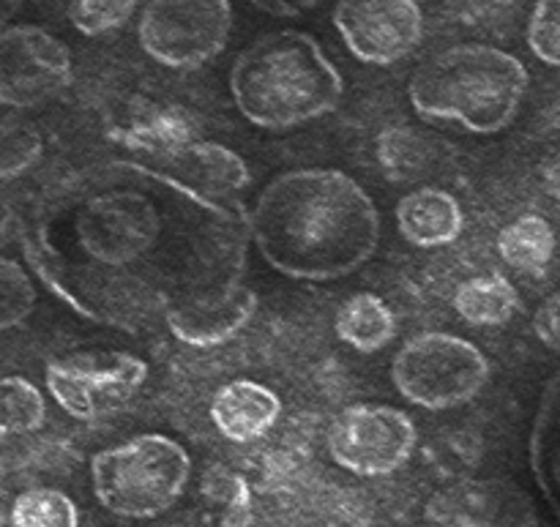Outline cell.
<instances>
[{"instance_id": "obj_12", "label": "cell", "mask_w": 560, "mask_h": 527, "mask_svg": "<svg viewBox=\"0 0 560 527\" xmlns=\"http://www.w3.org/2000/svg\"><path fill=\"white\" fill-rule=\"evenodd\" d=\"M334 27L355 60L394 66L424 38V14L416 0H339Z\"/></svg>"}, {"instance_id": "obj_9", "label": "cell", "mask_w": 560, "mask_h": 527, "mask_svg": "<svg viewBox=\"0 0 560 527\" xmlns=\"http://www.w3.org/2000/svg\"><path fill=\"white\" fill-rule=\"evenodd\" d=\"M148 380V364L120 350H88L49 361L44 370L49 397L66 415L96 421L124 408Z\"/></svg>"}, {"instance_id": "obj_21", "label": "cell", "mask_w": 560, "mask_h": 527, "mask_svg": "<svg viewBox=\"0 0 560 527\" xmlns=\"http://www.w3.org/2000/svg\"><path fill=\"white\" fill-rule=\"evenodd\" d=\"M530 462L541 490L560 512V372L547 383L530 435Z\"/></svg>"}, {"instance_id": "obj_7", "label": "cell", "mask_w": 560, "mask_h": 527, "mask_svg": "<svg viewBox=\"0 0 560 527\" xmlns=\"http://www.w3.org/2000/svg\"><path fill=\"white\" fill-rule=\"evenodd\" d=\"M219 527H372L364 497L326 481L241 484Z\"/></svg>"}, {"instance_id": "obj_30", "label": "cell", "mask_w": 560, "mask_h": 527, "mask_svg": "<svg viewBox=\"0 0 560 527\" xmlns=\"http://www.w3.org/2000/svg\"><path fill=\"white\" fill-rule=\"evenodd\" d=\"M249 3L271 16H299L304 11L317 9L323 0H249Z\"/></svg>"}, {"instance_id": "obj_14", "label": "cell", "mask_w": 560, "mask_h": 527, "mask_svg": "<svg viewBox=\"0 0 560 527\" xmlns=\"http://www.w3.org/2000/svg\"><path fill=\"white\" fill-rule=\"evenodd\" d=\"M257 293L246 284L213 293L189 306L170 312L164 326L189 348H217L238 337L257 315Z\"/></svg>"}, {"instance_id": "obj_8", "label": "cell", "mask_w": 560, "mask_h": 527, "mask_svg": "<svg viewBox=\"0 0 560 527\" xmlns=\"http://www.w3.org/2000/svg\"><path fill=\"white\" fill-rule=\"evenodd\" d=\"M233 22L230 0H148L137 42L164 69L195 71L224 52Z\"/></svg>"}, {"instance_id": "obj_26", "label": "cell", "mask_w": 560, "mask_h": 527, "mask_svg": "<svg viewBox=\"0 0 560 527\" xmlns=\"http://www.w3.org/2000/svg\"><path fill=\"white\" fill-rule=\"evenodd\" d=\"M42 156V134L22 120L0 124V180H9L31 169Z\"/></svg>"}, {"instance_id": "obj_6", "label": "cell", "mask_w": 560, "mask_h": 527, "mask_svg": "<svg viewBox=\"0 0 560 527\" xmlns=\"http://www.w3.org/2000/svg\"><path fill=\"white\" fill-rule=\"evenodd\" d=\"M490 375V361L481 348L446 331L416 333L392 361L394 388L424 410L470 405L485 391Z\"/></svg>"}, {"instance_id": "obj_22", "label": "cell", "mask_w": 560, "mask_h": 527, "mask_svg": "<svg viewBox=\"0 0 560 527\" xmlns=\"http://www.w3.org/2000/svg\"><path fill=\"white\" fill-rule=\"evenodd\" d=\"M498 255L514 271L541 277L556 255V230L545 216L525 213L498 233Z\"/></svg>"}, {"instance_id": "obj_31", "label": "cell", "mask_w": 560, "mask_h": 527, "mask_svg": "<svg viewBox=\"0 0 560 527\" xmlns=\"http://www.w3.org/2000/svg\"><path fill=\"white\" fill-rule=\"evenodd\" d=\"M541 184H545L547 195L560 200V153H556V156L541 167Z\"/></svg>"}, {"instance_id": "obj_11", "label": "cell", "mask_w": 560, "mask_h": 527, "mask_svg": "<svg viewBox=\"0 0 560 527\" xmlns=\"http://www.w3.org/2000/svg\"><path fill=\"white\" fill-rule=\"evenodd\" d=\"M71 52L38 25L0 31V104L33 109L58 98L71 85Z\"/></svg>"}, {"instance_id": "obj_17", "label": "cell", "mask_w": 560, "mask_h": 527, "mask_svg": "<svg viewBox=\"0 0 560 527\" xmlns=\"http://www.w3.org/2000/svg\"><path fill=\"white\" fill-rule=\"evenodd\" d=\"M170 164H173L170 175L202 195L222 197V200H235L252 180L249 167L238 153L219 142L200 140V137L186 145L178 156L170 159Z\"/></svg>"}, {"instance_id": "obj_16", "label": "cell", "mask_w": 560, "mask_h": 527, "mask_svg": "<svg viewBox=\"0 0 560 527\" xmlns=\"http://www.w3.org/2000/svg\"><path fill=\"white\" fill-rule=\"evenodd\" d=\"M397 227L416 249H443L457 244L465 230V213L457 197L446 189L421 186L397 202Z\"/></svg>"}, {"instance_id": "obj_10", "label": "cell", "mask_w": 560, "mask_h": 527, "mask_svg": "<svg viewBox=\"0 0 560 527\" xmlns=\"http://www.w3.org/2000/svg\"><path fill=\"white\" fill-rule=\"evenodd\" d=\"M419 432L405 410L388 405H350L328 426L334 462L359 479H383L413 459Z\"/></svg>"}, {"instance_id": "obj_18", "label": "cell", "mask_w": 560, "mask_h": 527, "mask_svg": "<svg viewBox=\"0 0 560 527\" xmlns=\"http://www.w3.org/2000/svg\"><path fill=\"white\" fill-rule=\"evenodd\" d=\"M115 142L137 153L170 162L200 137L195 118L180 107H151L135 115L129 124L109 131Z\"/></svg>"}, {"instance_id": "obj_5", "label": "cell", "mask_w": 560, "mask_h": 527, "mask_svg": "<svg viewBox=\"0 0 560 527\" xmlns=\"http://www.w3.org/2000/svg\"><path fill=\"white\" fill-rule=\"evenodd\" d=\"M189 479V452L159 432L129 437L91 459V487L98 506L124 519L167 514L180 501Z\"/></svg>"}, {"instance_id": "obj_23", "label": "cell", "mask_w": 560, "mask_h": 527, "mask_svg": "<svg viewBox=\"0 0 560 527\" xmlns=\"http://www.w3.org/2000/svg\"><path fill=\"white\" fill-rule=\"evenodd\" d=\"M47 421V399L27 377H0V437L31 435Z\"/></svg>"}, {"instance_id": "obj_2", "label": "cell", "mask_w": 560, "mask_h": 527, "mask_svg": "<svg viewBox=\"0 0 560 527\" xmlns=\"http://www.w3.org/2000/svg\"><path fill=\"white\" fill-rule=\"evenodd\" d=\"M381 211L342 169H288L262 186L249 211V244L277 273L337 282L375 257Z\"/></svg>"}, {"instance_id": "obj_19", "label": "cell", "mask_w": 560, "mask_h": 527, "mask_svg": "<svg viewBox=\"0 0 560 527\" xmlns=\"http://www.w3.org/2000/svg\"><path fill=\"white\" fill-rule=\"evenodd\" d=\"M337 337L345 344L355 350V353H381L394 337H397V320L394 312L381 295L375 293H355L339 306L337 320Z\"/></svg>"}, {"instance_id": "obj_15", "label": "cell", "mask_w": 560, "mask_h": 527, "mask_svg": "<svg viewBox=\"0 0 560 527\" xmlns=\"http://www.w3.org/2000/svg\"><path fill=\"white\" fill-rule=\"evenodd\" d=\"M211 424L224 441L235 446H249L277 426L282 415V399L257 380H230L213 394Z\"/></svg>"}, {"instance_id": "obj_28", "label": "cell", "mask_w": 560, "mask_h": 527, "mask_svg": "<svg viewBox=\"0 0 560 527\" xmlns=\"http://www.w3.org/2000/svg\"><path fill=\"white\" fill-rule=\"evenodd\" d=\"M528 47L541 63L560 69V0H536L528 20Z\"/></svg>"}, {"instance_id": "obj_27", "label": "cell", "mask_w": 560, "mask_h": 527, "mask_svg": "<svg viewBox=\"0 0 560 527\" xmlns=\"http://www.w3.org/2000/svg\"><path fill=\"white\" fill-rule=\"evenodd\" d=\"M137 11V0H71L69 20L82 36H107L120 31Z\"/></svg>"}, {"instance_id": "obj_25", "label": "cell", "mask_w": 560, "mask_h": 527, "mask_svg": "<svg viewBox=\"0 0 560 527\" xmlns=\"http://www.w3.org/2000/svg\"><path fill=\"white\" fill-rule=\"evenodd\" d=\"M36 306V284L25 268L0 255V331L20 326Z\"/></svg>"}, {"instance_id": "obj_20", "label": "cell", "mask_w": 560, "mask_h": 527, "mask_svg": "<svg viewBox=\"0 0 560 527\" xmlns=\"http://www.w3.org/2000/svg\"><path fill=\"white\" fill-rule=\"evenodd\" d=\"M517 309L520 295L503 273H481V277L465 279L454 290V312L468 326H503L517 315Z\"/></svg>"}, {"instance_id": "obj_4", "label": "cell", "mask_w": 560, "mask_h": 527, "mask_svg": "<svg viewBox=\"0 0 560 527\" xmlns=\"http://www.w3.org/2000/svg\"><path fill=\"white\" fill-rule=\"evenodd\" d=\"M528 85V69L517 55L492 44H457L416 69L408 98L419 118L490 137L514 124Z\"/></svg>"}, {"instance_id": "obj_24", "label": "cell", "mask_w": 560, "mask_h": 527, "mask_svg": "<svg viewBox=\"0 0 560 527\" xmlns=\"http://www.w3.org/2000/svg\"><path fill=\"white\" fill-rule=\"evenodd\" d=\"M11 527H80V508L66 492L36 487L16 495Z\"/></svg>"}, {"instance_id": "obj_13", "label": "cell", "mask_w": 560, "mask_h": 527, "mask_svg": "<svg viewBox=\"0 0 560 527\" xmlns=\"http://www.w3.org/2000/svg\"><path fill=\"white\" fill-rule=\"evenodd\" d=\"M421 527H539V514L514 481L463 479L427 501Z\"/></svg>"}, {"instance_id": "obj_1", "label": "cell", "mask_w": 560, "mask_h": 527, "mask_svg": "<svg viewBox=\"0 0 560 527\" xmlns=\"http://www.w3.org/2000/svg\"><path fill=\"white\" fill-rule=\"evenodd\" d=\"M20 246L74 315L140 333L241 284L249 208L202 195L167 169L104 162L49 189L20 224Z\"/></svg>"}, {"instance_id": "obj_3", "label": "cell", "mask_w": 560, "mask_h": 527, "mask_svg": "<svg viewBox=\"0 0 560 527\" xmlns=\"http://www.w3.org/2000/svg\"><path fill=\"white\" fill-rule=\"evenodd\" d=\"M230 96L252 126L290 131L331 115L345 98V77L317 38L277 31L244 47L230 69Z\"/></svg>"}, {"instance_id": "obj_29", "label": "cell", "mask_w": 560, "mask_h": 527, "mask_svg": "<svg viewBox=\"0 0 560 527\" xmlns=\"http://www.w3.org/2000/svg\"><path fill=\"white\" fill-rule=\"evenodd\" d=\"M534 333L547 350L560 353V293L541 301L534 312Z\"/></svg>"}]
</instances>
